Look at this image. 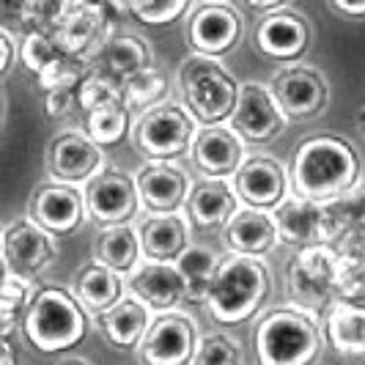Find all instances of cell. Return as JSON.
Returning <instances> with one entry per match:
<instances>
[{"label": "cell", "instance_id": "6da1fadb", "mask_svg": "<svg viewBox=\"0 0 365 365\" xmlns=\"http://www.w3.org/2000/svg\"><path fill=\"white\" fill-rule=\"evenodd\" d=\"M292 192L327 203L363 182V157L341 135L299 140L292 160Z\"/></svg>", "mask_w": 365, "mask_h": 365}, {"label": "cell", "instance_id": "7a4b0ae2", "mask_svg": "<svg viewBox=\"0 0 365 365\" xmlns=\"http://www.w3.org/2000/svg\"><path fill=\"white\" fill-rule=\"evenodd\" d=\"M272 294V272L258 256L220 258L215 283L206 297V311L222 327H237L256 316Z\"/></svg>", "mask_w": 365, "mask_h": 365}, {"label": "cell", "instance_id": "3957f363", "mask_svg": "<svg viewBox=\"0 0 365 365\" xmlns=\"http://www.w3.org/2000/svg\"><path fill=\"white\" fill-rule=\"evenodd\" d=\"M25 341L41 354H61L74 349L88 332V311L74 292L44 286L22 316Z\"/></svg>", "mask_w": 365, "mask_h": 365}, {"label": "cell", "instance_id": "277c9868", "mask_svg": "<svg viewBox=\"0 0 365 365\" xmlns=\"http://www.w3.org/2000/svg\"><path fill=\"white\" fill-rule=\"evenodd\" d=\"M316 322L319 319L294 305L267 313L253 335L258 365H311L322 351Z\"/></svg>", "mask_w": 365, "mask_h": 365}, {"label": "cell", "instance_id": "5b68a950", "mask_svg": "<svg viewBox=\"0 0 365 365\" xmlns=\"http://www.w3.org/2000/svg\"><path fill=\"white\" fill-rule=\"evenodd\" d=\"M182 105L201 124L215 127L231 121L239 102V83L209 55H192L179 69Z\"/></svg>", "mask_w": 365, "mask_h": 365}, {"label": "cell", "instance_id": "8992f818", "mask_svg": "<svg viewBox=\"0 0 365 365\" xmlns=\"http://www.w3.org/2000/svg\"><path fill=\"white\" fill-rule=\"evenodd\" d=\"M286 292L294 308L322 319L338 299V253L327 242L299 247L286 264Z\"/></svg>", "mask_w": 365, "mask_h": 365}, {"label": "cell", "instance_id": "52a82bcc", "mask_svg": "<svg viewBox=\"0 0 365 365\" xmlns=\"http://www.w3.org/2000/svg\"><path fill=\"white\" fill-rule=\"evenodd\" d=\"M198 121L184 105L160 102L148 108L132 127V143L146 160H176L190 151Z\"/></svg>", "mask_w": 365, "mask_h": 365}, {"label": "cell", "instance_id": "ba28073f", "mask_svg": "<svg viewBox=\"0 0 365 365\" xmlns=\"http://www.w3.org/2000/svg\"><path fill=\"white\" fill-rule=\"evenodd\" d=\"M55 258H58L55 237L31 217L11 220L3 228V272L34 280L53 267Z\"/></svg>", "mask_w": 365, "mask_h": 365}, {"label": "cell", "instance_id": "9c48e42d", "mask_svg": "<svg viewBox=\"0 0 365 365\" xmlns=\"http://www.w3.org/2000/svg\"><path fill=\"white\" fill-rule=\"evenodd\" d=\"M198 341V327L187 313L165 311L148 324L138 357L143 365H192Z\"/></svg>", "mask_w": 365, "mask_h": 365}, {"label": "cell", "instance_id": "30bf717a", "mask_svg": "<svg viewBox=\"0 0 365 365\" xmlns=\"http://www.w3.org/2000/svg\"><path fill=\"white\" fill-rule=\"evenodd\" d=\"M86 206H88V217L102 225H124L138 215L140 203V190L138 182L115 168H105L102 173H96L91 182L86 184Z\"/></svg>", "mask_w": 365, "mask_h": 365}, {"label": "cell", "instance_id": "8fae6325", "mask_svg": "<svg viewBox=\"0 0 365 365\" xmlns=\"http://www.w3.org/2000/svg\"><path fill=\"white\" fill-rule=\"evenodd\" d=\"M105 31H108V6L102 0H72L50 36L63 55L88 61L108 41Z\"/></svg>", "mask_w": 365, "mask_h": 365}, {"label": "cell", "instance_id": "7c38bea8", "mask_svg": "<svg viewBox=\"0 0 365 365\" xmlns=\"http://www.w3.org/2000/svg\"><path fill=\"white\" fill-rule=\"evenodd\" d=\"M88 206L86 192L77 190V184L66 182H41L31 195L28 217L38 222L53 237H72L74 231L86 222Z\"/></svg>", "mask_w": 365, "mask_h": 365}, {"label": "cell", "instance_id": "4fadbf2b", "mask_svg": "<svg viewBox=\"0 0 365 365\" xmlns=\"http://www.w3.org/2000/svg\"><path fill=\"white\" fill-rule=\"evenodd\" d=\"M286 121H289V115L274 99L272 88H267L261 83L239 86L237 110L228 124L242 135L245 143H269L286 129Z\"/></svg>", "mask_w": 365, "mask_h": 365}, {"label": "cell", "instance_id": "5bb4252c", "mask_svg": "<svg viewBox=\"0 0 365 365\" xmlns=\"http://www.w3.org/2000/svg\"><path fill=\"white\" fill-rule=\"evenodd\" d=\"M239 36H242V17L237 14V9L220 0L198 6L187 25V41L195 55L220 58L237 47Z\"/></svg>", "mask_w": 365, "mask_h": 365}, {"label": "cell", "instance_id": "9a60e30c", "mask_svg": "<svg viewBox=\"0 0 365 365\" xmlns=\"http://www.w3.org/2000/svg\"><path fill=\"white\" fill-rule=\"evenodd\" d=\"M272 93L289 118H313L329 99L324 74L313 66H286L272 77Z\"/></svg>", "mask_w": 365, "mask_h": 365}, {"label": "cell", "instance_id": "2e32d148", "mask_svg": "<svg viewBox=\"0 0 365 365\" xmlns=\"http://www.w3.org/2000/svg\"><path fill=\"white\" fill-rule=\"evenodd\" d=\"M102 146H96L83 132H61L47 151V170L55 182L88 184L105 168Z\"/></svg>", "mask_w": 365, "mask_h": 365}, {"label": "cell", "instance_id": "e0dca14e", "mask_svg": "<svg viewBox=\"0 0 365 365\" xmlns=\"http://www.w3.org/2000/svg\"><path fill=\"white\" fill-rule=\"evenodd\" d=\"M190 157L203 176L234 179L245 163V140L231 124L228 127H222V124L201 127L190 146Z\"/></svg>", "mask_w": 365, "mask_h": 365}, {"label": "cell", "instance_id": "ac0fdd59", "mask_svg": "<svg viewBox=\"0 0 365 365\" xmlns=\"http://www.w3.org/2000/svg\"><path fill=\"white\" fill-rule=\"evenodd\" d=\"M231 184L237 190L239 201L250 209H261V212H272L292 190V179L286 176V168L272 157L245 160Z\"/></svg>", "mask_w": 365, "mask_h": 365}, {"label": "cell", "instance_id": "d6986e66", "mask_svg": "<svg viewBox=\"0 0 365 365\" xmlns=\"http://www.w3.org/2000/svg\"><path fill=\"white\" fill-rule=\"evenodd\" d=\"M256 50L272 61H297L311 44V25L297 11L277 9L256 25Z\"/></svg>", "mask_w": 365, "mask_h": 365}, {"label": "cell", "instance_id": "ffe728a7", "mask_svg": "<svg viewBox=\"0 0 365 365\" xmlns=\"http://www.w3.org/2000/svg\"><path fill=\"white\" fill-rule=\"evenodd\" d=\"M129 292L151 311L165 313L187 302V286L176 261H148L129 272Z\"/></svg>", "mask_w": 365, "mask_h": 365}, {"label": "cell", "instance_id": "44dd1931", "mask_svg": "<svg viewBox=\"0 0 365 365\" xmlns=\"http://www.w3.org/2000/svg\"><path fill=\"white\" fill-rule=\"evenodd\" d=\"M135 182L140 190V203L151 215L179 212L192 190L187 173L170 160H148L146 168H140V173L135 176Z\"/></svg>", "mask_w": 365, "mask_h": 365}, {"label": "cell", "instance_id": "7402d4cb", "mask_svg": "<svg viewBox=\"0 0 365 365\" xmlns=\"http://www.w3.org/2000/svg\"><path fill=\"white\" fill-rule=\"evenodd\" d=\"M184 212H187V220L192 228L217 231V228H225L239 212V195L234 184H228L225 179L203 176L201 182L192 184L190 198L184 203Z\"/></svg>", "mask_w": 365, "mask_h": 365}, {"label": "cell", "instance_id": "603a6c76", "mask_svg": "<svg viewBox=\"0 0 365 365\" xmlns=\"http://www.w3.org/2000/svg\"><path fill=\"white\" fill-rule=\"evenodd\" d=\"M274 228L283 245L289 247H308L322 242V225H324V209L319 201L302 198L297 192H289L272 212Z\"/></svg>", "mask_w": 365, "mask_h": 365}, {"label": "cell", "instance_id": "cb8c5ba5", "mask_svg": "<svg viewBox=\"0 0 365 365\" xmlns=\"http://www.w3.org/2000/svg\"><path fill=\"white\" fill-rule=\"evenodd\" d=\"M324 322V338L332 351L349 363L365 360V305L335 299L329 311L322 316Z\"/></svg>", "mask_w": 365, "mask_h": 365}, {"label": "cell", "instance_id": "d4e9b609", "mask_svg": "<svg viewBox=\"0 0 365 365\" xmlns=\"http://www.w3.org/2000/svg\"><path fill=\"white\" fill-rule=\"evenodd\" d=\"M140 247L148 261H176L190 247V220L179 212L148 215L140 225Z\"/></svg>", "mask_w": 365, "mask_h": 365}, {"label": "cell", "instance_id": "484cf974", "mask_svg": "<svg viewBox=\"0 0 365 365\" xmlns=\"http://www.w3.org/2000/svg\"><path fill=\"white\" fill-rule=\"evenodd\" d=\"M280 242L274 220L269 212L261 209H239L225 225V245L231 253H242V256H264L269 253L274 245Z\"/></svg>", "mask_w": 365, "mask_h": 365}, {"label": "cell", "instance_id": "4316f807", "mask_svg": "<svg viewBox=\"0 0 365 365\" xmlns=\"http://www.w3.org/2000/svg\"><path fill=\"white\" fill-rule=\"evenodd\" d=\"M148 308L146 302H140L135 294L124 297L121 302H115L110 311L93 316L96 327L102 329L105 341L115 349H138L143 335L148 329Z\"/></svg>", "mask_w": 365, "mask_h": 365}, {"label": "cell", "instance_id": "83f0119b", "mask_svg": "<svg viewBox=\"0 0 365 365\" xmlns=\"http://www.w3.org/2000/svg\"><path fill=\"white\" fill-rule=\"evenodd\" d=\"M74 297L83 302V308L91 313V316L110 311L115 302L124 299L121 272L105 267L102 261L86 264L80 272L74 274Z\"/></svg>", "mask_w": 365, "mask_h": 365}, {"label": "cell", "instance_id": "f1b7e54d", "mask_svg": "<svg viewBox=\"0 0 365 365\" xmlns=\"http://www.w3.org/2000/svg\"><path fill=\"white\" fill-rule=\"evenodd\" d=\"M93 58H96V69L115 77L118 83H124L151 66V53H148L146 41L129 36V34L127 36H108V41L99 47V53Z\"/></svg>", "mask_w": 365, "mask_h": 365}, {"label": "cell", "instance_id": "f546056e", "mask_svg": "<svg viewBox=\"0 0 365 365\" xmlns=\"http://www.w3.org/2000/svg\"><path fill=\"white\" fill-rule=\"evenodd\" d=\"M140 258H143L140 234L129 222L102 228V234L96 239V261H102L115 272L127 274L140 264Z\"/></svg>", "mask_w": 365, "mask_h": 365}, {"label": "cell", "instance_id": "4dcf8cb0", "mask_svg": "<svg viewBox=\"0 0 365 365\" xmlns=\"http://www.w3.org/2000/svg\"><path fill=\"white\" fill-rule=\"evenodd\" d=\"M176 267L187 286V302L190 305H206L209 289L215 283L220 267V256L209 245H190L182 256L176 258Z\"/></svg>", "mask_w": 365, "mask_h": 365}, {"label": "cell", "instance_id": "1f68e13d", "mask_svg": "<svg viewBox=\"0 0 365 365\" xmlns=\"http://www.w3.org/2000/svg\"><path fill=\"white\" fill-rule=\"evenodd\" d=\"M324 209V225H322V242L335 245L349 228L365 222V182L354 184L344 195L322 203Z\"/></svg>", "mask_w": 365, "mask_h": 365}, {"label": "cell", "instance_id": "d6a6232c", "mask_svg": "<svg viewBox=\"0 0 365 365\" xmlns=\"http://www.w3.org/2000/svg\"><path fill=\"white\" fill-rule=\"evenodd\" d=\"M83 115H86V135L96 146H118L132 129V108L127 105V99L105 102Z\"/></svg>", "mask_w": 365, "mask_h": 365}, {"label": "cell", "instance_id": "836d02e7", "mask_svg": "<svg viewBox=\"0 0 365 365\" xmlns=\"http://www.w3.org/2000/svg\"><path fill=\"white\" fill-rule=\"evenodd\" d=\"M38 289L31 286V280L17 277L11 272H3V289H0V338H11L17 327V319L25 316L31 308Z\"/></svg>", "mask_w": 365, "mask_h": 365}, {"label": "cell", "instance_id": "e575fe53", "mask_svg": "<svg viewBox=\"0 0 365 365\" xmlns=\"http://www.w3.org/2000/svg\"><path fill=\"white\" fill-rule=\"evenodd\" d=\"M121 86H124V99H127L129 108H146V110L160 105L165 96H168V88H170L168 74L154 69V66H148V69L138 72L135 77L124 80Z\"/></svg>", "mask_w": 365, "mask_h": 365}, {"label": "cell", "instance_id": "d590c367", "mask_svg": "<svg viewBox=\"0 0 365 365\" xmlns=\"http://www.w3.org/2000/svg\"><path fill=\"white\" fill-rule=\"evenodd\" d=\"M115 99H124V86L99 69H91L86 74V80L77 86V108L83 113L99 108L105 102H115Z\"/></svg>", "mask_w": 365, "mask_h": 365}, {"label": "cell", "instance_id": "8d00e7d4", "mask_svg": "<svg viewBox=\"0 0 365 365\" xmlns=\"http://www.w3.org/2000/svg\"><path fill=\"white\" fill-rule=\"evenodd\" d=\"M192 365H242V349L225 332H209L198 341Z\"/></svg>", "mask_w": 365, "mask_h": 365}, {"label": "cell", "instance_id": "74e56055", "mask_svg": "<svg viewBox=\"0 0 365 365\" xmlns=\"http://www.w3.org/2000/svg\"><path fill=\"white\" fill-rule=\"evenodd\" d=\"M19 58H22L25 69L34 77H38L47 66H53L58 58H63V53L58 50V44L53 41L50 34L28 31V36L22 38V47H19Z\"/></svg>", "mask_w": 365, "mask_h": 365}, {"label": "cell", "instance_id": "f35d334b", "mask_svg": "<svg viewBox=\"0 0 365 365\" xmlns=\"http://www.w3.org/2000/svg\"><path fill=\"white\" fill-rule=\"evenodd\" d=\"M190 9V0H127V14L143 25H170Z\"/></svg>", "mask_w": 365, "mask_h": 365}, {"label": "cell", "instance_id": "ab89813d", "mask_svg": "<svg viewBox=\"0 0 365 365\" xmlns=\"http://www.w3.org/2000/svg\"><path fill=\"white\" fill-rule=\"evenodd\" d=\"M69 3L72 0H22L17 14L22 19V25H28L31 31L53 34V28L61 22Z\"/></svg>", "mask_w": 365, "mask_h": 365}, {"label": "cell", "instance_id": "60d3db41", "mask_svg": "<svg viewBox=\"0 0 365 365\" xmlns=\"http://www.w3.org/2000/svg\"><path fill=\"white\" fill-rule=\"evenodd\" d=\"M335 253L341 264H351V267H365V222L349 228L344 237L338 239L335 245Z\"/></svg>", "mask_w": 365, "mask_h": 365}, {"label": "cell", "instance_id": "b9f144b4", "mask_svg": "<svg viewBox=\"0 0 365 365\" xmlns=\"http://www.w3.org/2000/svg\"><path fill=\"white\" fill-rule=\"evenodd\" d=\"M338 299L363 302L365 299V267H351L338 261Z\"/></svg>", "mask_w": 365, "mask_h": 365}, {"label": "cell", "instance_id": "7bdbcfd3", "mask_svg": "<svg viewBox=\"0 0 365 365\" xmlns=\"http://www.w3.org/2000/svg\"><path fill=\"white\" fill-rule=\"evenodd\" d=\"M77 105V88H58V91L44 93V113L50 118H63L69 115Z\"/></svg>", "mask_w": 365, "mask_h": 365}, {"label": "cell", "instance_id": "ee69618b", "mask_svg": "<svg viewBox=\"0 0 365 365\" xmlns=\"http://www.w3.org/2000/svg\"><path fill=\"white\" fill-rule=\"evenodd\" d=\"M14 55H17V47H14V36L9 28L0 31V74H9L11 66H14Z\"/></svg>", "mask_w": 365, "mask_h": 365}, {"label": "cell", "instance_id": "f6af8a7d", "mask_svg": "<svg viewBox=\"0 0 365 365\" xmlns=\"http://www.w3.org/2000/svg\"><path fill=\"white\" fill-rule=\"evenodd\" d=\"M329 6L344 17L360 19L365 17V0H327Z\"/></svg>", "mask_w": 365, "mask_h": 365}, {"label": "cell", "instance_id": "bcb514c9", "mask_svg": "<svg viewBox=\"0 0 365 365\" xmlns=\"http://www.w3.org/2000/svg\"><path fill=\"white\" fill-rule=\"evenodd\" d=\"M0 365H17V354H14L11 338H3L0 341Z\"/></svg>", "mask_w": 365, "mask_h": 365}, {"label": "cell", "instance_id": "7dc6e473", "mask_svg": "<svg viewBox=\"0 0 365 365\" xmlns=\"http://www.w3.org/2000/svg\"><path fill=\"white\" fill-rule=\"evenodd\" d=\"M250 9H256V11H277L280 6H286L289 0H245Z\"/></svg>", "mask_w": 365, "mask_h": 365}, {"label": "cell", "instance_id": "c3c4849f", "mask_svg": "<svg viewBox=\"0 0 365 365\" xmlns=\"http://www.w3.org/2000/svg\"><path fill=\"white\" fill-rule=\"evenodd\" d=\"M102 3L113 11H118V14H127V0H102Z\"/></svg>", "mask_w": 365, "mask_h": 365}, {"label": "cell", "instance_id": "681fc988", "mask_svg": "<svg viewBox=\"0 0 365 365\" xmlns=\"http://www.w3.org/2000/svg\"><path fill=\"white\" fill-rule=\"evenodd\" d=\"M354 127H357V132L365 138V105L357 113H354Z\"/></svg>", "mask_w": 365, "mask_h": 365}, {"label": "cell", "instance_id": "f907efd6", "mask_svg": "<svg viewBox=\"0 0 365 365\" xmlns=\"http://www.w3.org/2000/svg\"><path fill=\"white\" fill-rule=\"evenodd\" d=\"M61 365H91V363H86V360H80V357H72V360H66V363H61Z\"/></svg>", "mask_w": 365, "mask_h": 365}, {"label": "cell", "instance_id": "816d5d0a", "mask_svg": "<svg viewBox=\"0 0 365 365\" xmlns=\"http://www.w3.org/2000/svg\"><path fill=\"white\" fill-rule=\"evenodd\" d=\"M3 3H6V9H19L22 0H3Z\"/></svg>", "mask_w": 365, "mask_h": 365}]
</instances>
